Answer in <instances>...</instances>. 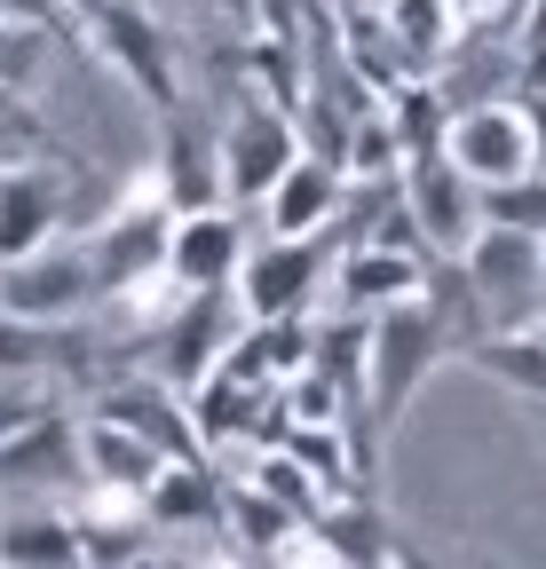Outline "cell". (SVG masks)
<instances>
[{
    "mask_svg": "<svg viewBox=\"0 0 546 569\" xmlns=\"http://www.w3.org/2000/svg\"><path fill=\"white\" fill-rule=\"evenodd\" d=\"M230 340H238V301H230V293H182L175 317H167L159 332H143L135 348H151V372L190 396V388L230 356Z\"/></svg>",
    "mask_w": 546,
    "mask_h": 569,
    "instance_id": "cell-9",
    "label": "cell"
},
{
    "mask_svg": "<svg viewBox=\"0 0 546 569\" xmlns=\"http://www.w3.org/2000/svg\"><path fill=\"white\" fill-rule=\"evenodd\" d=\"M332 284H340V309L349 317H373L388 301H413L420 284H428V261L420 253H396V246H340L332 253Z\"/></svg>",
    "mask_w": 546,
    "mask_h": 569,
    "instance_id": "cell-15",
    "label": "cell"
},
{
    "mask_svg": "<svg viewBox=\"0 0 546 569\" xmlns=\"http://www.w3.org/2000/svg\"><path fill=\"white\" fill-rule=\"evenodd\" d=\"M373 17L388 24L396 56L413 63L420 80H428V71H436L444 56H451V40H459V9H451V0H380Z\"/></svg>",
    "mask_w": 546,
    "mask_h": 569,
    "instance_id": "cell-21",
    "label": "cell"
},
{
    "mask_svg": "<svg viewBox=\"0 0 546 569\" xmlns=\"http://www.w3.org/2000/svg\"><path fill=\"white\" fill-rule=\"evenodd\" d=\"M96 9H103V0H63V17H80V24H88Z\"/></svg>",
    "mask_w": 546,
    "mask_h": 569,
    "instance_id": "cell-32",
    "label": "cell"
},
{
    "mask_svg": "<svg viewBox=\"0 0 546 569\" xmlns=\"http://www.w3.org/2000/svg\"><path fill=\"white\" fill-rule=\"evenodd\" d=\"M332 238H261L246 246V269L230 284V301L246 325H269V317H309L317 284H332Z\"/></svg>",
    "mask_w": 546,
    "mask_h": 569,
    "instance_id": "cell-4",
    "label": "cell"
},
{
    "mask_svg": "<svg viewBox=\"0 0 546 569\" xmlns=\"http://www.w3.org/2000/svg\"><path fill=\"white\" fill-rule=\"evenodd\" d=\"M159 451L143 443V436H127V427H111V419H80V482H96V498H135L143 507V490L159 482Z\"/></svg>",
    "mask_w": 546,
    "mask_h": 569,
    "instance_id": "cell-16",
    "label": "cell"
},
{
    "mask_svg": "<svg viewBox=\"0 0 546 569\" xmlns=\"http://www.w3.org/2000/svg\"><path fill=\"white\" fill-rule=\"evenodd\" d=\"M135 569H182V561H167V553L151 546V553H143V561H135Z\"/></svg>",
    "mask_w": 546,
    "mask_h": 569,
    "instance_id": "cell-33",
    "label": "cell"
},
{
    "mask_svg": "<svg viewBox=\"0 0 546 569\" xmlns=\"http://www.w3.org/2000/svg\"><path fill=\"white\" fill-rule=\"evenodd\" d=\"M444 159H451V167H459L475 190H492V182H515V174H530V167H538V134H530V111H523L515 96L451 111V127H444Z\"/></svg>",
    "mask_w": 546,
    "mask_h": 569,
    "instance_id": "cell-8",
    "label": "cell"
},
{
    "mask_svg": "<svg viewBox=\"0 0 546 569\" xmlns=\"http://www.w3.org/2000/svg\"><path fill=\"white\" fill-rule=\"evenodd\" d=\"M444 356H459V340H451V325H444V309H436L428 293L373 309L357 396H365V419L380 427V436H396V427H404V411H413V396L428 388V372L444 365Z\"/></svg>",
    "mask_w": 546,
    "mask_h": 569,
    "instance_id": "cell-1",
    "label": "cell"
},
{
    "mask_svg": "<svg viewBox=\"0 0 546 569\" xmlns=\"http://www.w3.org/2000/svg\"><path fill=\"white\" fill-rule=\"evenodd\" d=\"M538 284H546V277H538Z\"/></svg>",
    "mask_w": 546,
    "mask_h": 569,
    "instance_id": "cell-35",
    "label": "cell"
},
{
    "mask_svg": "<svg viewBox=\"0 0 546 569\" xmlns=\"http://www.w3.org/2000/svg\"><path fill=\"white\" fill-rule=\"evenodd\" d=\"M40 80H48V32H32V24H0V88L32 96Z\"/></svg>",
    "mask_w": 546,
    "mask_h": 569,
    "instance_id": "cell-29",
    "label": "cell"
},
{
    "mask_svg": "<svg viewBox=\"0 0 546 569\" xmlns=\"http://www.w3.org/2000/svg\"><path fill=\"white\" fill-rule=\"evenodd\" d=\"M396 190H404V213H413L428 261H459L467 238L484 230V190H475L444 151H413L396 167Z\"/></svg>",
    "mask_w": 546,
    "mask_h": 569,
    "instance_id": "cell-7",
    "label": "cell"
},
{
    "mask_svg": "<svg viewBox=\"0 0 546 569\" xmlns=\"http://www.w3.org/2000/svg\"><path fill=\"white\" fill-rule=\"evenodd\" d=\"M143 522L151 530H215L222 522V475H215V459H167L159 482L143 490Z\"/></svg>",
    "mask_w": 546,
    "mask_h": 569,
    "instance_id": "cell-18",
    "label": "cell"
},
{
    "mask_svg": "<svg viewBox=\"0 0 546 569\" xmlns=\"http://www.w3.org/2000/svg\"><path fill=\"white\" fill-rule=\"evenodd\" d=\"M388 127H396V142H404V159L413 151H444V127H451V103L436 96V80H404L388 103Z\"/></svg>",
    "mask_w": 546,
    "mask_h": 569,
    "instance_id": "cell-25",
    "label": "cell"
},
{
    "mask_svg": "<svg viewBox=\"0 0 546 569\" xmlns=\"http://www.w3.org/2000/svg\"><path fill=\"white\" fill-rule=\"evenodd\" d=\"M215 569H230V561H215Z\"/></svg>",
    "mask_w": 546,
    "mask_h": 569,
    "instance_id": "cell-34",
    "label": "cell"
},
{
    "mask_svg": "<svg viewBox=\"0 0 546 569\" xmlns=\"http://www.w3.org/2000/svg\"><path fill=\"white\" fill-rule=\"evenodd\" d=\"M309 546H325L332 569H388L396 561V538H388L380 498H325L317 522H309Z\"/></svg>",
    "mask_w": 546,
    "mask_h": 569,
    "instance_id": "cell-17",
    "label": "cell"
},
{
    "mask_svg": "<svg viewBox=\"0 0 546 569\" xmlns=\"http://www.w3.org/2000/svg\"><path fill=\"white\" fill-rule=\"evenodd\" d=\"M215 9L238 24V32H261V17H254V0H215Z\"/></svg>",
    "mask_w": 546,
    "mask_h": 569,
    "instance_id": "cell-31",
    "label": "cell"
},
{
    "mask_svg": "<svg viewBox=\"0 0 546 569\" xmlns=\"http://www.w3.org/2000/svg\"><path fill=\"white\" fill-rule=\"evenodd\" d=\"M32 159H63V151H56L40 103L17 96V88H0V167H32Z\"/></svg>",
    "mask_w": 546,
    "mask_h": 569,
    "instance_id": "cell-26",
    "label": "cell"
},
{
    "mask_svg": "<svg viewBox=\"0 0 546 569\" xmlns=\"http://www.w3.org/2000/svg\"><path fill=\"white\" fill-rule=\"evenodd\" d=\"M222 522H230L238 546H254V553H294V538H301V522H294L269 490H254V482H222Z\"/></svg>",
    "mask_w": 546,
    "mask_h": 569,
    "instance_id": "cell-24",
    "label": "cell"
},
{
    "mask_svg": "<svg viewBox=\"0 0 546 569\" xmlns=\"http://www.w3.org/2000/svg\"><path fill=\"white\" fill-rule=\"evenodd\" d=\"M103 301L88 238H56L24 261H0V317H32V325H80V309Z\"/></svg>",
    "mask_w": 546,
    "mask_h": 569,
    "instance_id": "cell-5",
    "label": "cell"
},
{
    "mask_svg": "<svg viewBox=\"0 0 546 569\" xmlns=\"http://www.w3.org/2000/svg\"><path fill=\"white\" fill-rule=\"evenodd\" d=\"M467 365L484 372V380H499V388H515L523 403H546V325L484 332V340L467 348Z\"/></svg>",
    "mask_w": 546,
    "mask_h": 569,
    "instance_id": "cell-23",
    "label": "cell"
},
{
    "mask_svg": "<svg viewBox=\"0 0 546 569\" xmlns=\"http://www.w3.org/2000/svg\"><path fill=\"white\" fill-rule=\"evenodd\" d=\"M72 530H80V569H135L151 553V522L135 498H103L96 515H72Z\"/></svg>",
    "mask_w": 546,
    "mask_h": 569,
    "instance_id": "cell-22",
    "label": "cell"
},
{
    "mask_svg": "<svg viewBox=\"0 0 546 569\" xmlns=\"http://www.w3.org/2000/svg\"><path fill=\"white\" fill-rule=\"evenodd\" d=\"M88 32H96L103 63H111L151 111H175V103L190 96V88H182V71H175V32L143 9V0H103V9L88 17Z\"/></svg>",
    "mask_w": 546,
    "mask_h": 569,
    "instance_id": "cell-6",
    "label": "cell"
},
{
    "mask_svg": "<svg viewBox=\"0 0 546 569\" xmlns=\"http://www.w3.org/2000/svg\"><path fill=\"white\" fill-rule=\"evenodd\" d=\"M96 419L127 427V436H143L159 459H207L198 451V427H190V403L182 388H167L159 372H119L96 388Z\"/></svg>",
    "mask_w": 546,
    "mask_h": 569,
    "instance_id": "cell-13",
    "label": "cell"
},
{
    "mask_svg": "<svg viewBox=\"0 0 546 569\" xmlns=\"http://www.w3.org/2000/svg\"><path fill=\"white\" fill-rule=\"evenodd\" d=\"M254 490H269V498H278V507L309 530L317 522V507H325V490H317V475L301 467V459H286V451H269L261 459V475H254Z\"/></svg>",
    "mask_w": 546,
    "mask_h": 569,
    "instance_id": "cell-28",
    "label": "cell"
},
{
    "mask_svg": "<svg viewBox=\"0 0 546 569\" xmlns=\"http://www.w3.org/2000/svg\"><path fill=\"white\" fill-rule=\"evenodd\" d=\"M246 269V222L238 206H198L167 222V277L175 293H230Z\"/></svg>",
    "mask_w": 546,
    "mask_h": 569,
    "instance_id": "cell-11",
    "label": "cell"
},
{
    "mask_svg": "<svg viewBox=\"0 0 546 569\" xmlns=\"http://www.w3.org/2000/svg\"><path fill=\"white\" fill-rule=\"evenodd\" d=\"M340 198H349V174H340V167H325V159H294L278 182H269L261 222H269V238H325V230H332V213H340Z\"/></svg>",
    "mask_w": 546,
    "mask_h": 569,
    "instance_id": "cell-14",
    "label": "cell"
},
{
    "mask_svg": "<svg viewBox=\"0 0 546 569\" xmlns=\"http://www.w3.org/2000/svg\"><path fill=\"white\" fill-rule=\"evenodd\" d=\"M459 277L475 309H484L492 332H523V325H546V238H523V230H499L484 222L459 253Z\"/></svg>",
    "mask_w": 546,
    "mask_h": 569,
    "instance_id": "cell-2",
    "label": "cell"
},
{
    "mask_svg": "<svg viewBox=\"0 0 546 569\" xmlns=\"http://www.w3.org/2000/svg\"><path fill=\"white\" fill-rule=\"evenodd\" d=\"M159 190L175 213H198V206H222V127L207 119V103L182 96L175 111H159V159H151Z\"/></svg>",
    "mask_w": 546,
    "mask_h": 569,
    "instance_id": "cell-10",
    "label": "cell"
},
{
    "mask_svg": "<svg viewBox=\"0 0 546 569\" xmlns=\"http://www.w3.org/2000/svg\"><path fill=\"white\" fill-rule=\"evenodd\" d=\"M0 24H32V32H72L63 0H0Z\"/></svg>",
    "mask_w": 546,
    "mask_h": 569,
    "instance_id": "cell-30",
    "label": "cell"
},
{
    "mask_svg": "<svg viewBox=\"0 0 546 569\" xmlns=\"http://www.w3.org/2000/svg\"><path fill=\"white\" fill-rule=\"evenodd\" d=\"M215 127H222V206H261L269 182L301 159L294 111L269 103L261 88H230V111H222Z\"/></svg>",
    "mask_w": 546,
    "mask_h": 569,
    "instance_id": "cell-3",
    "label": "cell"
},
{
    "mask_svg": "<svg viewBox=\"0 0 546 569\" xmlns=\"http://www.w3.org/2000/svg\"><path fill=\"white\" fill-rule=\"evenodd\" d=\"M0 569H80V530L56 507L0 515Z\"/></svg>",
    "mask_w": 546,
    "mask_h": 569,
    "instance_id": "cell-20",
    "label": "cell"
},
{
    "mask_svg": "<svg viewBox=\"0 0 546 569\" xmlns=\"http://www.w3.org/2000/svg\"><path fill=\"white\" fill-rule=\"evenodd\" d=\"M63 222H72V174H63V159L0 167V261H24V253L56 246Z\"/></svg>",
    "mask_w": 546,
    "mask_h": 569,
    "instance_id": "cell-12",
    "label": "cell"
},
{
    "mask_svg": "<svg viewBox=\"0 0 546 569\" xmlns=\"http://www.w3.org/2000/svg\"><path fill=\"white\" fill-rule=\"evenodd\" d=\"M80 475V419L40 411L24 436L0 443V482H72Z\"/></svg>",
    "mask_w": 546,
    "mask_h": 569,
    "instance_id": "cell-19",
    "label": "cell"
},
{
    "mask_svg": "<svg viewBox=\"0 0 546 569\" xmlns=\"http://www.w3.org/2000/svg\"><path fill=\"white\" fill-rule=\"evenodd\" d=\"M484 222L523 230V238H546V167H530V174H515V182H492V190H484Z\"/></svg>",
    "mask_w": 546,
    "mask_h": 569,
    "instance_id": "cell-27",
    "label": "cell"
}]
</instances>
